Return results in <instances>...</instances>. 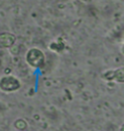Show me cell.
<instances>
[{
    "mask_svg": "<svg viewBox=\"0 0 124 131\" xmlns=\"http://www.w3.org/2000/svg\"><path fill=\"white\" fill-rule=\"evenodd\" d=\"M18 82L15 78L13 77H3L0 80V90L5 92H10L13 90H17Z\"/></svg>",
    "mask_w": 124,
    "mask_h": 131,
    "instance_id": "1",
    "label": "cell"
},
{
    "mask_svg": "<svg viewBox=\"0 0 124 131\" xmlns=\"http://www.w3.org/2000/svg\"><path fill=\"white\" fill-rule=\"evenodd\" d=\"M14 42V37L9 34H0V48H8Z\"/></svg>",
    "mask_w": 124,
    "mask_h": 131,
    "instance_id": "2",
    "label": "cell"
}]
</instances>
